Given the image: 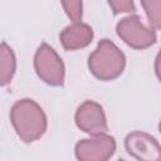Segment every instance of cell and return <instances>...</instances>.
<instances>
[{"instance_id": "cell-11", "label": "cell", "mask_w": 161, "mask_h": 161, "mask_svg": "<svg viewBox=\"0 0 161 161\" xmlns=\"http://www.w3.org/2000/svg\"><path fill=\"white\" fill-rule=\"evenodd\" d=\"M62 6L73 23H79L82 20V1H63Z\"/></svg>"}, {"instance_id": "cell-9", "label": "cell", "mask_w": 161, "mask_h": 161, "mask_svg": "<svg viewBox=\"0 0 161 161\" xmlns=\"http://www.w3.org/2000/svg\"><path fill=\"white\" fill-rule=\"evenodd\" d=\"M16 70V58L14 50L5 43H0V87L8 86Z\"/></svg>"}, {"instance_id": "cell-1", "label": "cell", "mask_w": 161, "mask_h": 161, "mask_svg": "<svg viewBox=\"0 0 161 161\" xmlns=\"http://www.w3.org/2000/svg\"><path fill=\"white\" fill-rule=\"evenodd\" d=\"M10 121L18 137L26 143L39 140L48 126L43 108L30 98L19 99L13 104Z\"/></svg>"}, {"instance_id": "cell-12", "label": "cell", "mask_w": 161, "mask_h": 161, "mask_svg": "<svg viewBox=\"0 0 161 161\" xmlns=\"http://www.w3.org/2000/svg\"><path fill=\"white\" fill-rule=\"evenodd\" d=\"M108 5L112 8L113 14H119V13H135L136 8L133 1L128 0H117V1H108Z\"/></svg>"}, {"instance_id": "cell-2", "label": "cell", "mask_w": 161, "mask_h": 161, "mask_svg": "<svg viewBox=\"0 0 161 161\" xmlns=\"http://www.w3.org/2000/svg\"><path fill=\"white\" fill-rule=\"evenodd\" d=\"M126 67L123 52L109 39H102L88 57V69L99 80L118 78Z\"/></svg>"}, {"instance_id": "cell-4", "label": "cell", "mask_w": 161, "mask_h": 161, "mask_svg": "<svg viewBox=\"0 0 161 161\" xmlns=\"http://www.w3.org/2000/svg\"><path fill=\"white\" fill-rule=\"evenodd\" d=\"M117 35L123 40L128 47L141 50L152 47L156 40V31L145 25L138 15H130L121 19L116 25Z\"/></svg>"}, {"instance_id": "cell-5", "label": "cell", "mask_w": 161, "mask_h": 161, "mask_svg": "<svg viewBox=\"0 0 161 161\" xmlns=\"http://www.w3.org/2000/svg\"><path fill=\"white\" fill-rule=\"evenodd\" d=\"M116 151V140L103 133L77 142L74 153L78 161H108Z\"/></svg>"}, {"instance_id": "cell-3", "label": "cell", "mask_w": 161, "mask_h": 161, "mask_svg": "<svg viewBox=\"0 0 161 161\" xmlns=\"http://www.w3.org/2000/svg\"><path fill=\"white\" fill-rule=\"evenodd\" d=\"M34 69L44 83L52 87H62L64 84V63L58 53L47 43H42L35 52Z\"/></svg>"}, {"instance_id": "cell-8", "label": "cell", "mask_w": 161, "mask_h": 161, "mask_svg": "<svg viewBox=\"0 0 161 161\" xmlns=\"http://www.w3.org/2000/svg\"><path fill=\"white\" fill-rule=\"evenodd\" d=\"M62 47L65 50H78L88 47L93 40V29L86 23H72L59 34Z\"/></svg>"}, {"instance_id": "cell-10", "label": "cell", "mask_w": 161, "mask_h": 161, "mask_svg": "<svg viewBox=\"0 0 161 161\" xmlns=\"http://www.w3.org/2000/svg\"><path fill=\"white\" fill-rule=\"evenodd\" d=\"M142 8L145 9L146 16L148 19L150 26L156 31L161 26V1L160 0H150L141 1Z\"/></svg>"}, {"instance_id": "cell-7", "label": "cell", "mask_w": 161, "mask_h": 161, "mask_svg": "<svg viewBox=\"0 0 161 161\" xmlns=\"http://www.w3.org/2000/svg\"><path fill=\"white\" fill-rule=\"evenodd\" d=\"M125 148L137 161H161V148L157 140L147 132L133 131L125 138Z\"/></svg>"}, {"instance_id": "cell-6", "label": "cell", "mask_w": 161, "mask_h": 161, "mask_svg": "<svg viewBox=\"0 0 161 161\" xmlns=\"http://www.w3.org/2000/svg\"><path fill=\"white\" fill-rule=\"evenodd\" d=\"M74 119L77 127L88 135L97 136L108 131L104 111L102 106L94 101H84L77 108Z\"/></svg>"}, {"instance_id": "cell-13", "label": "cell", "mask_w": 161, "mask_h": 161, "mask_svg": "<svg viewBox=\"0 0 161 161\" xmlns=\"http://www.w3.org/2000/svg\"><path fill=\"white\" fill-rule=\"evenodd\" d=\"M119 161H125V160H119Z\"/></svg>"}]
</instances>
